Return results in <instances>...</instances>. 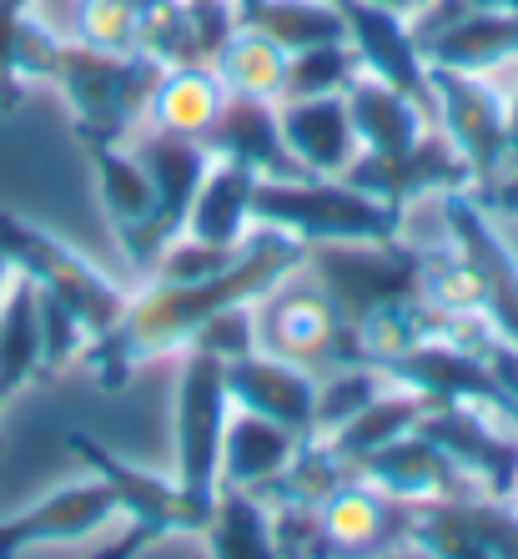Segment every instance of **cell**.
Wrapping results in <instances>:
<instances>
[{"mask_svg":"<svg viewBox=\"0 0 518 559\" xmlns=\"http://www.w3.org/2000/svg\"><path fill=\"white\" fill-rule=\"evenodd\" d=\"M308 262V242H298L282 227H267L257 222L252 233L242 237L232 267H221L217 277H202V283H156L136 298H127V312L106 328L101 338H92L86 348V368L101 389H127L131 373L146 364V358H161V353H177L192 343V333L207 323L217 308H232V302H257L262 293H273L287 273H298Z\"/></svg>","mask_w":518,"mask_h":559,"instance_id":"6da1fadb","label":"cell"},{"mask_svg":"<svg viewBox=\"0 0 518 559\" xmlns=\"http://www.w3.org/2000/svg\"><path fill=\"white\" fill-rule=\"evenodd\" d=\"M402 212L348 177H257L252 222L282 227L298 242H383L402 237Z\"/></svg>","mask_w":518,"mask_h":559,"instance_id":"7a4b0ae2","label":"cell"},{"mask_svg":"<svg viewBox=\"0 0 518 559\" xmlns=\"http://www.w3.org/2000/svg\"><path fill=\"white\" fill-rule=\"evenodd\" d=\"M161 61L146 51H96L86 40H65L51 86H61L81 142H131V131L146 121L152 86Z\"/></svg>","mask_w":518,"mask_h":559,"instance_id":"3957f363","label":"cell"},{"mask_svg":"<svg viewBox=\"0 0 518 559\" xmlns=\"http://www.w3.org/2000/svg\"><path fill=\"white\" fill-rule=\"evenodd\" d=\"M232 418L227 364L202 348H182V368L171 383V449H177V489L212 514L221 484V433Z\"/></svg>","mask_w":518,"mask_h":559,"instance_id":"277c9868","label":"cell"},{"mask_svg":"<svg viewBox=\"0 0 518 559\" xmlns=\"http://www.w3.org/2000/svg\"><path fill=\"white\" fill-rule=\"evenodd\" d=\"M308 273L333 298L348 328H358L363 318L393 308V302L423 298V248H408L402 237L308 242Z\"/></svg>","mask_w":518,"mask_h":559,"instance_id":"5b68a950","label":"cell"},{"mask_svg":"<svg viewBox=\"0 0 518 559\" xmlns=\"http://www.w3.org/2000/svg\"><path fill=\"white\" fill-rule=\"evenodd\" d=\"M0 248L15 262V273L31 277L40 293H51V298H61L65 308L76 312L92 338H101L106 328L127 312V298H131L127 287L111 283V277H106L92 258H81L71 242H61L56 233H46V227L15 217V212H5V207H0Z\"/></svg>","mask_w":518,"mask_h":559,"instance_id":"8992f818","label":"cell"},{"mask_svg":"<svg viewBox=\"0 0 518 559\" xmlns=\"http://www.w3.org/2000/svg\"><path fill=\"white\" fill-rule=\"evenodd\" d=\"M252 318H257L262 353L292 358V364L312 368V373H327L337 364H358V338L342 323V312L333 308V298L312 283L308 262L298 273H287L273 293H262L252 302Z\"/></svg>","mask_w":518,"mask_h":559,"instance_id":"52a82bcc","label":"cell"},{"mask_svg":"<svg viewBox=\"0 0 518 559\" xmlns=\"http://www.w3.org/2000/svg\"><path fill=\"white\" fill-rule=\"evenodd\" d=\"M65 449H76V459L92 468L106 489H111L117 509L131 520L127 539L111 545V555H136V549L167 539V534H202L207 530L212 514L207 509H196L192 499L177 489V479H156L152 468L127 464V459H117L106 443H96L92 433H81V429L65 433Z\"/></svg>","mask_w":518,"mask_h":559,"instance_id":"ba28073f","label":"cell"},{"mask_svg":"<svg viewBox=\"0 0 518 559\" xmlns=\"http://www.w3.org/2000/svg\"><path fill=\"white\" fill-rule=\"evenodd\" d=\"M438 212L448 227V248L463 258L468 277L479 287V318L518 348V252L508 248L498 217L483 207L473 187L438 192Z\"/></svg>","mask_w":518,"mask_h":559,"instance_id":"9c48e42d","label":"cell"},{"mask_svg":"<svg viewBox=\"0 0 518 559\" xmlns=\"http://www.w3.org/2000/svg\"><path fill=\"white\" fill-rule=\"evenodd\" d=\"M402 545L443 559H514L518 504L508 495H489V489L423 499V504H408Z\"/></svg>","mask_w":518,"mask_h":559,"instance_id":"30bf717a","label":"cell"},{"mask_svg":"<svg viewBox=\"0 0 518 559\" xmlns=\"http://www.w3.org/2000/svg\"><path fill=\"white\" fill-rule=\"evenodd\" d=\"M427 86H433V121L463 152L473 187H489L504 156L508 92H498L483 71H454V66H427Z\"/></svg>","mask_w":518,"mask_h":559,"instance_id":"8fae6325","label":"cell"},{"mask_svg":"<svg viewBox=\"0 0 518 559\" xmlns=\"http://www.w3.org/2000/svg\"><path fill=\"white\" fill-rule=\"evenodd\" d=\"M383 373H388L393 383H402V389L423 393L433 408L468 404V408H489V414H498L504 424H514L508 393L498 389V378L483 364V353L454 333V323H448V333H438V338H423L418 348L398 353L393 364H383Z\"/></svg>","mask_w":518,"mask_h":559,"instance_id":"7c38bea8","label":"cell"},{"mask_svg":"<svg viewBox=\"0 0 518 559\" xmlns=\"http://www.w3.org/2000/svg\"><path fill=\"white\" fill-rule=\"evenodd\" d=\"M342 177H348L352 187H363V192L393 202V207H408L418 197L454 192V187H473V171H468L463 152L448 142V131H443L438 121L423 131V142H418L413 152H402V156L358 152Z\"/></svg>","mask_w":518,"mask_h":559,"instance_id":"4fadbf2b","label":"cell"},{"mask_svg":"<svg viewBox=\"0 0 518 559\" xmlns=\"http://www.w3.org/2000/svg\"><path fill=\"white\" fill-rule=\"evenodd\" d=\"M342 21H348V46L358 56L368 76L398 86L402 96H413L433 117V86H427V56L408 31V11L393 5H373V0H337Z\"/></svg>","mask_w":518,"mask_h":559,"instance_id":"5bb4252c","label":"cell"},{"mask_svg":"<svg viewBox=\"0 0 518 559\" xmlns=\"http://www.w3.org/2000/svg\"><path fill=\"white\" fill-rule=\"evenodd\" d=\"M117 514H121L117 499H111V489L96 474L86 484H65L56 495L26 504L21 514L0 520V559H15V555H26V549L81 545V539L101 534Z\"/></svg>","mask_w":518,"mask_h":559,"instance_id":"9a60e30c","label":"cell"},{"mask_svg":"<svg viewBox=\"0 0 518 559\" xmlns=\"http://www.w3.org/2000/svg\"><path fill=\"white\" fill-rule=\"evenodd\" d=\"M127 146L142 156L146 177H152V197H156L152 248L161 252V242L186 233V212H192L196 187H202V177L212 167V152L202 136H182V131L167 127H136Z\"/></svg>","mask_w":518,"mask_h":559,"instance_id":"2e32d148","label":"cell"},{"mask_svg":"<svg viewBox=\"0 0 518 559\" xmlns=\"http://www.w3.org/2000/svg\"><path fill=\"white\" fill-rule=\"evenodd\" d=\"M352 479L373 484L377 495L398 499V504H423V499H448V495H468V489H483L463 464H458L448 449L427 439L423 429L402 433V439L373 449L368 459H358Z\"/></svg>","mask_w":518,"mask_h":559,"instance_id":"e0dca14e","label":"cell"},{"mask_svg":"<svg viewBox=\"0 0 518 559\" xmlns=\"http://www.w3.org/2000/svg\"><path fill=\"white\" fill-rule=\"evenodd\" d=\"M418 429L427 439L448 449L489 495H508L518 479V429L504 424L489 408H468V404H448V408H427Z\"/></svg>","mask_w":518,"mask_h":559,"instance_id":"ac0fdd59","label":"cell"},{"mask_svg":"<svg viewBox=\"0 0 518 559\" xmlns=\"http://www.w3.org/2000/svg\"><path fill=\"white\" fill-rule=\"evenodd\" d=\"M86 152H92V171H96V192H101L106 222L117 227L131 267H136V273H152L156 197H152V177H146L142 156L131 152L127 142H86Z\"/></svg>","mask_w":518,"mask_h":559,"instance_id":"d6986e66","label":"cell"},{"mask_svg":"<svg viewBox=\"0 0 518 559\" xmlns=\"http://www.w3.org/2000/svg\"><path fill=\"white\" fill-rule=\"evenodd\" d=\"M227 393H232V408H252V414L312 439V399H317V373L312 368L257 348L227 364Z\"/></svg>","mask_w":518,"mask_h":559,"instance_id":"ffe728a7","label":"cell"},{"mask_svg":"<svg viewBox=\"0 0 518 559\" xmlns=\"http://www.w3.org/2000/svg\"><path fill=\"white\" fill-rule=\"evenodd\" d=\"M207 152L212 156H232L246 162L257 177H308L298 167V156L287 152L282 142V121H277V102L267 96H237L227 92L217 121L207 127Z\"/></svg>","mask_w":518,"mask_h":559,"instance_id":"44dd1931","label":"cell"},{"mask_svg":"<svg viewBox=\"0 0 518 559\" xmlns=\"http://www.w3.org/2000/svg\"><path fill=\"white\" fill-rule=\"evenodd\" d=\"M282 142L308 177H342L358 156V131L348 117V96H298L277 102Z\"/></svg>","mask_w":518,"mask_h":559,"instance_id":"7402d4cb","label":"cell"},{"mask_svg":"<svg viewBox=\"0 0 518 559\" xmlns=\"http://www.w3.org/2000/svg\"><path fill=\"white\" fill-rule=\"evenodd\" d=\"M348 117L352 131H358V152H377V156H402L423 142V131L433 127L423 106L413 96H402L398 86L358 71L348 92Z\"/></svg>","mask_w":518,"mask_h":559,"instance_id":"603a6c76","label":"cell"},{"mask_svg":"<svg viewBox=\"0 0 518 559\" xmlns=\"http://www.w3.org/2000/svg\"><path fill=\"white\" fill-rule=\"evenodd\" d=\"M317 509H323V530L333 539V555H377V549L402 545L408 504L377 495L373 484L363 479H348Z\"/></svg>","mask_w":518,"mask_h":559,"instance_id":"cb8c5ba5","label":"cell"},{"mask_svg":"<svg viewBox=\"0 0 518 559\" xmlns=\"http://www.w3.org/2000/svg\"><path fill=\"white\" fill-rule=\"evenodd\" d=\"M427 66H454V71H483L493 76L498 66L518 61V5H479L463 21L433 36L423 46Z\"/></svg>","mask_w":518,"mask_h":559,"instance_id":"d4e9b609","label":"cell"},{"mask_svg":"<svg viewBox=\"0 0 518 559\" xmlns=\"http://www.w3.org/2000/svg\"><path fill=\"white\" fill-rule=\"evenodd\" d=\"M252 192H257V171L232 156H212L207 177L196 187V202L186 212V233L221 242V248H242V237L257 227L252 222Z\"/></svg>","mask_w":518,"mask_h":559,"instance_id":"484cf974","label":"cell"},{"mask_svg":"<svg viewBox=\"0 0 518 559\" xmlns=\"http://www.w3.org/2000/svg\"><path fill=\"white\" fill-rule=\"evenodd\" d=\"M298 443H302V433L282 429L273 418L252 414V408H232L227 433H221V484L257 489V484L277 479V474L292 464Z\"/></svg>","mask_w":518,"mask_h":559,"instance_id":"4316f807","label":"cell"},{"mask_svg":"<svg viewBox=\"0 0 518 559\" xmlns=\"http://www.w3.org/2000/svg\"><path fill=\"white\" fill-rule=\"evenodd\" d=\"M221 102H227V86H221V76L207 66V56L202 61H177V66H161V76L152 86V106H146V121L167 131H182V136H207Z\"/></svg>","mask_w":518,"mask_h":559,"instance_id":"83f0119b","label":"cell"},{"mask_svg":"<svg viewBox=\"0 0 518 559\" xmlns=\"http://www.w3.org/2000/svg\"><path fill=\"white\" fill-rule=\"evenodd\" d=\"M207 66L221 76V86L237 96H282V71H287V51L277 46L267 31H257L252 21H232L227 36L207 51Z\"/></svg>","mask_w":518,"mask_h":559,"instance_id":"f1b7e54d","label":"cell"},{"mask_svg":"<svg viewBox=\"0 0 518 559\" xmlns=\"http://www.w3.org/2000/svg\"><path fill=\"white\" fill-rule=\"evenodd\" d=\"M46 378L40 368V293L31 277L15 273L11 293L0 298V404Z\"/></svg>","mask_w":518,"mask_h":559,"instance_id":"f546056e","label":"cell"},{"mask_svg":"<svg viewBox=\"0 0 518 559\" xmlns=\"http://www.w3.org/2000/svg\"><path fill=\"white\" fill-rule=\"evenodd\" d=\"M207 549L221 559H273V504L257 489L242 484H217L207 520Z\"/></svg>","mask_w":518,"mask_h":559,"instance_id":"4dcf8cb0","label":"cell"},{"mask_svg":"<svg viewBox=\"0 0 518 559\" xmlns=\"http://www.w3.org/2000/svg\"><path fill=\"white\" fill-rule=\"evenodd\" d=\"M427 399L413 389H402V383H388V389L377 393L368 408H358V414L342 424L337 433H327V443L337 449V459L348 468H358V459H368L373 449H383V443L402 439V433H413L418 424H423L427 414Z\"/></svg>","mask_w":518,"mask_h":559,"instance_id":"1f68e13d","label":"cell"},{"mask_svg":"<svg viewBox=\"0 0 518 559\" xmlns=\"http://www.w3.org/2000/svg\"><path fill=\"white\" fill-rule=\"evenodd\" d=\"M237 21L267 31L287 56L327 46V40H348V21L337 0H237Z\"/></svg>","mask_w":518,"mask_h":559,"instance_id":"d6a6232c","label":"cell"},{"mask_svg":"<svg viewBox=\"0 0 518 559\" xmlns=\"http://www.w3.org/2000/svg\"><path fill=\"white\" fill-rule=\"evenodd\" d=\"M393 378L377 364L358 358V364H337L327 373H317V399H312V439H327L348 424L358 408H368L377 393L388 389Z\"/></svg>","mask_w":518,"mask_h":559,"instance_id":"836d02e7","label":"cell"},{"mask_svg":"<svg viewBox=\"0 0 518 559\" xmlns=\"http://www.w3.org/2000/svg\"><path fill=\"white\" fill-rule=\"evenodd\" d=\"M358 71H363V66H358V56H352L348 40H327V46L292 51L287 56L282 96H277V102H298V96H337V92H348Z\"/></svg>","mask_w":518,"mask_h":559,"instance_id":"e575fe53","label":"cell"},{"mask_svg":"<svg viewBox=\"0 0 518 559\" xmlns=\"http://www.w3.org/2000/svg\"><path fill=\"white\" fill-rule=\"evenodd\" d=\"M76 40L96 51H142V5L136 0H81Z\"/></svg>","mask_w":518,"mask_h":559,"instance_id":"d590c367","label":"cell"},{"mask_svg":"<svg viewBox=\"0 0 518 559\" xmlns=\"http://www.w3.org/2000/svg\"><path fill=\"white\" fill-rule=\"evenodd\" d=\"M232 258H237V248L177 233L171 242H161V252H156L146 277H156V283H202V277H217L221 267H232Z\"/></svg>","mask_w":518,"mask_h":559,"instance_id":"8d00e7d4","label":"cell"},{"mask_svg":"<svg viewBox=\"0 0 518 559\" xmlns=\"http://www.w3.org/2000/svg\"><path fill=\"white\" fill-rule=\"evenodd\" d=\"M36 293H40V287H36ZM86 348H92L86 323H81V318L65 308L61 298L40 293V368H46V378L65 373L76 358H86Z\"/></svg>","mask_w":518,"mask_h":559,"instance_id":"74e56055","label":"cell"},{"mask_svg":"<svg viewBox=\"0 0 518 559\" xmlns=\"http://www.w3.org/2000/svg\"><path fill=\"white\" fill-rule=\"evenodd\" d=\"M186 348H202L221 364H232V358H246V353H257V318H252V302H232V308H217L207 323L192 333Z\"/></svg>","mask_w":518,"mask_h":559,"instance_id":"f35d334b","label":"cell"},{"mask_svg":"<svg viewBox=\"0 0 518 559\" xmlns=\"http://www.w3.org/2000/svg\"><path fill=\"white\" fill-rule=\"evenodd\" d=\"M273 549L277 555H333L317 504H273Z\"/></svg>","mask_w":518,"mask_h":559,"instance_id":"ab89813d","label":"cell"},{"mask_svg":"<svg viewBox=\"0 0 518 559\" xmlns=\"http://www.w3.org/2000/svg\"><path fill=\"white\" fill-rule=\"evenodd\" d=\"M61 46L65 40L56 36V31L36 15V5H31V11L21 15V31H15V66H21V81H51L56 61H61Z\"/></svg>","mask_w":518,"mask_h":559,"instance_id":"60d3db41","label":"cell"},{"mask_svg":"<svg viewBox=\"0 0 518 559\" xmlns=\"http://www.w3.org/2000/svg\"><path fill=\"white\" fill-rule=\"evenodd\" d=\"M36 0H0V117H15L26 102V81L15 66V31H21V15Z\"/></svg>","mask_w":518,"mask_h":559,"instance_id":"b9f144b4","label":"cell"},{"mask_svg":"<svg viewBox=\"0 0 518 559\" xmlns=\"http://www.w3.org/2000/svg\"><path fill=\"white\" fill-rule=\"evenodd\" d=\"M186 11H192L196 36H202V56H207L237 21V0H186Z\"/></svg>","mask_w":518,"mask_h":559,"instance_id":"7bdbcfd3","label":"cell"},{"mask_svg":"<svg viewBox=\"0 0 518 559\" xmlns=\"http://www.w3.org/2000/svg\"><path fill=\"white\" fill-rule=\"evenodd\" d=\"M473 192L483 197V207H489L493 217L518 222V171H498L489 187H473Z\"/></svg>","mask_w":518,"mask_h":559,"instance_id":"ee69618b","label":"cell"},{"mask_svg":"<svg viewBox=\"0 0 518 559\" xmlns=\"http://www.w3.org/2000/svg\"><path fill=\"white\" fill-rule=\"evenodd\" d=\"M498 171H518V86L508 96V131H504V156H498Z\"/></svg>","mask_w":518,"mask_h":559,"instance_id":"f6af8a7d","label":"cell"},{"mask_svg":"<svg viewBox=\"0 0 518 559\" xmlns=\"http://www.w3.org/2000/svg\"><path fill=\"white\" fill-rule=\"evenodd\" d=\"M11 283H15V262L5 258V248H0V298L11 293Z\"/></svg>","mask_w":518,"mask_h":559,"instance_id":"bcb514c9","label":"cell"},{"mask_svg":"<svg viewBox=\"0 0 518 559\" xmlns=\"http://www.w3.org/2000/svg\"><path fill=\"white\" fill-rule=\"evenodd\" d=\"M373 5H393V11H413V0H373Z\"/></svg>","mask_w":518,"mask_h":559,"instance_id":"7dc6e473","label":"cell"},{"mask_svg":"<svg viewBox=\"0 0 518 559\" xmlns=\"http://www.w3.org/2000/svg\"><path fill=\"white\" fill-rule=\"evenodd\" d=\"M508 499H514V504H518V479H514V489H508Z\"/></svg>","mask_w":518,"mask_h":559,"instance_id":"c3c4849f","label":"cell"},{"mask_svg":"<svg viewBox=\"0 0 518 559\" xmlns=\"http://www.w3.org/2000/svg\"><path fill=\"white\" fill-rule=\"evenodd\" d=\"M413 5H423V0H413Z\"/></svg>","mask_w":518,"mask_h":559,"instance_id":"681fc988","label":"cell"},{"mask_svg":"<svg viewBox=\"0 0 518 559\" xmlns=\"http://www.w3.org/2000/svg\"><path fill=\"white\" fill-rule=\"evenodd\" d=\"M0 408H5V404H0Z\"/></svg>","mask_w":518,"mask_h":559,"instance_id":"f907efd6","label":"cell"}]
</instances>
